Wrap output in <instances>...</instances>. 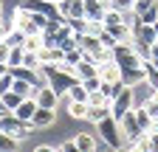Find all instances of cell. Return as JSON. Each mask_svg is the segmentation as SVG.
<instances>
[{"label": "cell", "instance_id": "cell-1", "mask_svg": "<svg viewBox=\"0 0 158 152\" xmlns=\"http://www.w3.org/2000/svg\"><path fill=\"white\" fill-rule=\"evenodd\" d=\"M40 73H43L45 85H51V87L59 93V96H68L71 85L79 82L76 73H73L71 68H65V65H40Z\"/></svg>", "mask_w": 158, "mask_h": 152}, {"label": "cell", "instance_id": "cell-2", "mask_svg": "<svg viewBox=\"0 0 158 152\" xmlns=\"http://www.w3.org/2000/svg\"><path fill=\"white\" fill-rule=\"evenodd\" d=\"M96 135L102 138L105 146H110L113 152H122L127 146L124 132H122V124H118V118H113V116H105L102 121H96Z\"/></svg>", "mask_w": 158, "mask_h": 152}, {"label": "cell", "instance_id": "cell-3", "mask_svg": "<svg viewBox=\"0 0 158 152\" xmlns=\"http://www.w3.org/2000/svg\"><path fill=\"white\" fill-rule=\"evenodd\" d=\"M11 23L23 31L26 37H34V34H43V28H45V23H48V14H40V11H31V9L17 6Z\"/></svg>", "mask_w": 158, "mask_h": 152}, {"label": "cell", "instance_id": "cell-4", "mask_svg": "<svg viewBox=\"0 0 158 152\" xmlns=\"http://www.w3.org/2000/svg\"><path fill=\"white\" fill-rule=\"evenodd\" d=\"M28 130H34V127L28 121H23V118H17L14 113H3V116H0V132H6V135H11L17 141H26Z\"/></svg>", "mask_w": 158, "mask_h": 152}, {"label": "cell", "instance_id": "cell-5", "mask_svg": "<svg viewBox=\"0 0 158 152\" xmlns=\"http://www.w3.org/2000/svg\"><path fill=\"white\" fill-rule=\"evenodd\" d=\"M133 107H135V87H124V90H122V93H118V96L110 102V116L122 121Z\"/></svg>", "mask_w": 158, "mask_h": 152}, {"label": "cell", "instance_id": "cell-6", "mask_svg": "<svg viewBox=\"0 0 158 152\" xmlns=\"http://www.w3.org/2000/svg\"><path fill=\"white\" fill-rule=\"evenodd\" d=\"M118 124H122V132H124V141H127V146L130 144H138V141H141L144 135H147V132L141 130V127H138V121H135V113L130 110L127 113V116L122 118V121H118Z\"/></svg>", "mask_w": 158, "mask_h": 152}, {"label": "cell", "instance_id": "cell-7", "mask_svg": "<svg viewBox=\"0 0 158 152\" xmlns=\"http://www.w3.org/2000/svg\"><path fill=\"white\" fill-rule=\"evenodd\" d=\"M37 104L40 107H48V110H56L59 107V102H62V96L51 87V85H43V87H37Z\"/></svg>", "mask_w": 158, "mask_h": 152}, {"label": "cell", "instance_id": "cell-8", "mask_svg": "<svg viewBox=\"0 0 158 152\" xmlns=\"http://www.w3.org/2000/svg\"><path fill=\"white\" fill-rule=\"evenodd\" d=\"M56 3V11L71 20V17H85V0H54Z\"/></svg>", "mask_w": 158, "mask_h": 152}, {"label": "cell", "instance_id": "cell-9", "mask_svg": "<svg viewBox=\"0 0 158 152\" xmlns=\"http://www.w3.org/2000/svg\"><path fill=\"white\" fill-rule=\"evenodd\" d=\"M71 70L76 73V79L82 82V79H90V76H99V62H93L90 56H85V59H82V62H76Z\"/></svg>", "mask_w": 158, "mask_h": 152}, {"label": "cell", "instance_id": "cell-10", "mask_svg": "<svg viewBox=\"0 0 158 152\" xmlns=\"http://www.w3.org/2000/svg\"><path fill=\"white\" fill-rule=\"evenodd\" d=\"M56 121V110H48V107H37L34 113V118H31V127L34 130H45Z\"/></svg>", "mask_w": 158, "mask_h": 152}, {"label": "cell", "instance_id": "cell-11", "mask_svg": "<svg viewBox=\"0 0 158 152\" xmlns=\"http://www.w3.org/2000/svg\"><path fill=\"white\" fill-rule=\"evenodd\" d=\"M147 62V59H144ZM122 82L127 87H135L144 82V65H133V68H122Z\"/></svg>", "mask_w": 158, "mask_h": 152}, {"label": "cell", "instance_id": "cell-12", "mask_svg": "<svg viewBox=\"0 0 158 152\" xmlns=\"http://www.w3.org/2000/svg\"><path fill=\"white\" fill-rule=\"evenodd\" d=\"M99 76H102V82H122V68H118L116 59L102 62L99 65Z\"/></svg>", "mask_w": 158, "mask_h": 152}, {"label": "cell", "instance_id": "cell-13", "mask_svg": "<svg viewBox=\"0 0 158 152\" xmlns=\"http://www.w3.org/2000/svg\"><path fill=\"white\" fill-rule=\"evenodd\" d=\"M20 6H23V9H31V11H40V14H48V17L59 14L56 11V3H51V0H23Z\"/></svg>", "mask_w": 158, "mask_h": 152}, {"label": "cell", "instance_id": "cell-14", "mask_svg": "<svg viewBox=\"0 0 158 152\" xmlns=\"http://www.w3.org/2000/svg\"><path fill=\"white\" fill-rule=\"evenodd\" d=\"M37 107H40V104H37V99H34V96H28V99H23V102L17 104V110H14V116L31 124V118H34V113H37Z\"/></svg>", "mask_w": 158, "mask_h": 152}, {"label": "cell", "instance_id": "cell-15", "mask_svg": "<svg viewBox=\"0 0 158 152\" xmlns=\"http://www.w3.org/2000/svg\"><path fill=\"white\" fill-rule=\"evenodd\" d=\"M37 54H40V62L43 65H62L65 62V51L62 48H43Z\"/></svg>", "mask_w": 158, "mask_h": 152}, {"label": "cell", "instance_id": "cell-16", "mask_svg": "<svg viewBox=\"0 0 158 152\" xmlns=\"http://www.w3.org/2000/svg\"><path fill=\"white\" fill-rule=\"evenodd\" d=\"M73 141H76V146L82 149V152H96L99 149V144H96V138L90 135V132H76Z\"/></svg>", "mask_w": 158, "mask_h": 152}, {"label": "cell", "instance_id": "cell-17", "mask_svg": "<svg viewBox=\"0 0 158 152\" xmlns=\"http://www.w3.org/2000/svg\"><path fill=\"white\" fill-rule=\"evenodd\" d=\"M133 113H135V121H138V127H141L144 132H152L155 130V124H152V118H150V113L138 104V107H133Z\"/></svg>", "mask_w": 158, "mask_h": 152}, {"label": "cell", "instance_id": "cell-18", "mask_svg": "<svg viewBox=\"0 0 158 152\" xmlns=\"http://www.w3.org/2000/svg\"><path fill=\"white\" fill-rule=\"evenodd\" d=\"M144 85L150 87V90H158V68L147 59L144 62Z\"/></svg>", "mask_w": 158, "mask_h": 152}, {"label": "cell", "instance_id": "cell-19", "mask_svg": "<svg viewBox=\"0 0 158 152\" xmlns=\"http://www.w3.org/2000/svg\"><path fill=\"white\" fill-rule=\"evenodd\" d=\"M124 87H127L124 82H102V87H99V90L105 93V99H107V102H113V99H116Z\"/></svg>", "mask_w": 158, "mask_h": 152}, {"label": "cell", "instance_id": "cell-20", "mask_svg": "<svg viewBox=\"0 0 158 152\" xmlns=\"http://www.w3.org/2000/svg\"><path fill=\"white\" fill-rule=\"evenodd\" d=\"M141 107L150 113V118H152V124H155V130H152V132H158V99H155L152 93H150V96L141 102Z\"/></svg>", "mask_w": 158, "mask_h": 152}, {"label": "cell", "instance_id": "cell-21", "mask_svg": "<svg viewBox=\"0 0 158 152\" xmlns=\"http://www.w3.org/2000/svg\"><path fill=\"white\" fill-rule=\"evenodd\" d=\"M23 56H26V48L23 45H11V54L6 59V68H20L23 65Z\"/></svg>", "mask_w": 158, "mask_h": 152}, {"label": "cell", "instance_id": "cell-22", "mask_svg": "<svg viewBox=\"0 0 158 152\" xmlns=\"http://www.w3.org/2000/svg\"><path fill=\"white\" fill-rule=\"evenodd\" d=\"M0 99H3V104H6V110H9V113H14V110H17V104L23 102V96H20L17 90H6V93H0Z\"/></svg>", "mask_w": 158, "mask_h": 152}, {"label": "cell", "instance_id": "cell-23", "mask_svg": "<svg viewBox=\"0 0 158 152\" xmlns=\"http://www.w3.org/2000/svg\"><path fill=\"white\" fill-rule=\"evenodd\" d=\"M88 96H90V93L85 90V85H82V82L71 85V90H68V102H88Z\"/></svg>", "mask_w": 158, "mask_h": 152}, {"label": "cell", "instance_id": "cell-24", "mask_svg": "<svg viewBox=\"0 0 158 152\" xmlns=\"http://www.w3.org/2000/svg\"><path fill=\"white\" fill-rule=\"evenodd\" d=\"M88 102H68V113L71 118H88Z\"/></svg>", "mask_w": 158, "mask_h": 152}, {"label": "cell", "instance_id": "cell-25", "mask_svg": "<svg viewBox=\"0 0 158 152\" xmlns=\"http://www.w3.org/2000/svg\"><path fill=\"white\" fill-rule=\"evenodd\" d=\"M3 40H6L9 45H26V34L20 31V28H17L14 23H11V28H9V34L3 37Z\"/></svg>", "mask_w": 158, "mask_h": 152}, {"label": "cell", "instance_id": "cell-26", "mask_svg": "<svg viewBox=\"0 0 158 152\" xmlns=\"http://www.w3.org/2000/svg\"><path fill=\"white\" fill-rule=\"evenodd\" d=\"M0 152H20V141L6 135V132H0Z\"/></svg>", "mask_w": 158, "mask_h": 152}, {"label": "cell", "instance_id": "cell-27", "mask_svg": "<svg viewBox=\"0 0 158 152\" xmlns=\"http://www.w3.org/2000/svg\"><path fill=\"white\" fill-rule=\"evenodd\" d=\"M105 116H110V104H99V107H90L88 110V121H102Z\"/></svg>", "mask_w": 158, "mask_h": 152}, {"label": "cell", "instance_id": "cell-28", "mask_svg": "<svg viewBox=\"0 0 158 152\" xmlns=\"http://www.w3.org/2000/svg\"><path fill=\"white\" fill-rule=\"evenodd\" d=\"M82 59H85V51L82 48H73V51H65V62L62 65L65 68H73L76 62H82Z\"/></svg>", "mask_w": 158, "mask_h": 152}, {"label": "cell", "instance_id": "cell-29", "mask_svg": "<svg viewBox=\"0 0 158 152\" xmlns=\"http://www.w3.org/2000/svg\"><path fill=\"white\" fill-rule=\"evenodd\" d=\"M26 51H43L45 45H43V34H34V37H26V45H23Z\"/></svg>", "mask_w": 158, "mask_h": 152}, {"label": "cell", "instance_id": "cell-30", "mask_svg": "<svg viewBox=\"0 0 158 152\" xmlns=\"http://www.w3.org/2000/svg\"><path fill=\"white\" fill-rule=\"evenodd\" d=\"M155 20H158V0H155V3H152V6L141 14V23H147V26H152Z\"/></svg>", "mask_w": 158, "mask_h": 152}, {"label": "cell", "instance_id": "cell-31", "mask_svg": "<svg viewBox=\"0 0 158 152\" xmlns=\"http://www.w3.org/2000/svg\"><path fill=\"white\" fill-rule=\"evenodd\" d=\"M133 3L135 0H110V6L118 9V11H124V14H133Z\"/></svg>", "mask_w": 158, "mask_h": 152}, {"label": "cell", "instance_id": "cell-32", "mask_svg": "<svg viewBox=\"0 0 158 152\" xmlns=\"http://www.w3.org/2000/svg\"><path fill=\"white\" fill-rule=\"evenodd\" d=\"M11 85H14V73H11V70H6L3 76H0V93L11 90Z\"/></svg>", "mask_w": 158, "mask_h": 152}, {"label": "cell", "instance_id": "cell-33", "mask_svg": "<svg viewBox=\"0 0 158 152\" xmlns=\"http://www.w3.org/2000/svg\"><path fill=\"white\" fill-rule=\"evenodd\" d=\"M82 85H85V90H88V93H93V90L102 87V76H90V79H82Z\"/></svg>", "mask_w": 158, "mask_h": 152}, {"label": "cell", "instance_id": "cell-34", "mask_svg": "<svg viewBox=\"0 0 158 152\" xmlns=\"http://www.w3.org/2000/svg\"><path fill=\"white\" fill-rule=\"evenodd\" d=\"M152 3H155V0H135V3H133V14H138V17H141V14H144Z\"/></svg>", "mask_w": 158, "mask_h": 152}, {"label": "cell", "instance_id": "cell-35", "mask_svg": "<svg viewBox=\"0 0 158 152\" xmlns=\"http://www.w3.org/2000/svg\"><path fill=\"white\" fill-rule=\"evenodd\" d=\"M9 54H11V45L6 42V40H0V62L6 65V59H9Z\"/></svg>", "mask_w": 158, "mask_h": 152}, {"label": "cell", "instance_id": "cell-36", "mask_svg": "<svg viewBox=\"0 0 158 152\" xmlns=\"http://www.w3.org/2000/svg\"><path fill=\"white\" fill-rule=\"evenodd\" d=\"M147 59H150V62H158V40L150 45V54H147Z\"/></svg>", "mask_w": 158, "mask_h": 152}, {"label": "cell", "instance_id": "cell-37", "mask_svg": "<svg viewBox=\"0 0 158 152\" xmlns=\"http://www.w3.org/2000/svg\"><path fill=\"white\" fill-rule=\"evenodd\" d=\"M59 149H62V152H82V149L76 146V141H65V144L59 146Z\"/></svg>", "mask_w": 158, "mask_h": 152}, {"label": "cell", "instance_id": "cell-38", "mask_svg": "<svg viewBox=\"0 0 158 152\" xmlns=\"http://www.w3.org/2000/svg\"><path fill=\"white\" fill-rule=\"evenodd\" d=\"M122 152H147V149H144L141 144H130V146H124Z\"/></svg>", "mask_w": 158, "mask_h": 152}, {"label": "cell", "instance_id": "cell-39", "mask_svg": "<svg viewBox=\"0 0 158 152\" xmlns=\"http://www.w3.org/2000/svg\"><path fill=\"white\" fill-rule=\"evenodd\" d=\"M34 152H56V146H48V144H40V146H34Z\"/></svg>", "mask_w": 158, "mask_h": 152}, {"label": "cell", "instance_id": "cell-40", "mask_svg": "<svg viewBox=\"0 0 158 152\" xmlns=\"http://www.w3.org/2000/svg\"><path fill=\"white\" fill-rule=\"evenodd\" d=\"M9 28H11V23H3V20H0V40L9 34Z\"/></svg>", "mask_w": 158, "mask_h": 152}, {"label": "cell", "instance_id": "cell-41", "mask_svg": "<svg viewBox=\"0 0 158 152\" xmlns=\"http://www.w3.org/2000/svg\"><path fill=\"white\" fill-rule=\"evenodd\" d=\"M3 113H9V110H6V104H3V99H0V116H3Z\"/></svg>", "mask_w": 158, "mask_h": 152}, {"label": "cell", "instance_id": "cell-42", "mask_svg": "<svg viewBox=\"0 0 158 152\" xmlns=\"http://www.w3.org/2000/svg\"><path fill=\"white\" fill-rule=\"evenodd\" d=\"M152 31H155V40H158V20L152 23Z\"/></svg>", "mask_w": 158, "mask_h": 152}, {"label": "cell", "instance_id": "cell-43", "mask_svg": "<svg viewBox=\"0 0 158 152\" xmlns=\"http://www.w3.org/2000/svg\"><path fill=\"white\" fill-rule=\"evenodd\" d=\"M6 70H9V68H6V65H3V62H0V76H3V73H6Z\"/></svg>", "mask_w": 158, "mask_h": 152}, {"label": "cell", "instance_id": "cell-44", "mask_svg": "<svg viewBox=\"0 0 158 152\" xmlns=\"http://www.w3.org/2000/svg\"><path fill=\"white\" fill-rule=\"evenodd\" d=\"M152 96H155V99H158V90H152Z\"/></svg>", "mask_w": 158, "mask_h": 152}, {"label": "cell", "instance_id": "cell-45", "mask_svg": "<svg viewBox=\"0 0 158 152\" xmlns=\"http://www.w3.org/2000/svg\"><path fill=\"white\" fill-rule=\"evenodd\" d=\"M0 11H3V0H0Z\"/></svg>", "mask_w": 158, "mask_h": 152}, {"label": "cell", "instance_id": "cell-46", "mask_svg": "<svg viewBox=\"0 0 158 152\" xmlns=\"http://www.w3.org/2000/svg\"><path fill=\"white\" fill-rule=\"evenodd\" d=\"M152 65H155V68H158V62H152Z\"/></svg>", "mask_w": 158, "mask_h": 152}, {"label": "cell", "instance_id": "cell-47", "mask_svg": "<svg viewBox=\"0 0 158 152\" xmlns=\"http://www.w3.org/2000/svg\"><path fill=\"white\" fill-rule=\"evenodd\" d=\"M56 152H62V149H56Z\"/></svg>", "mask_w": 158, "mask_h": 152}]
</instances>
